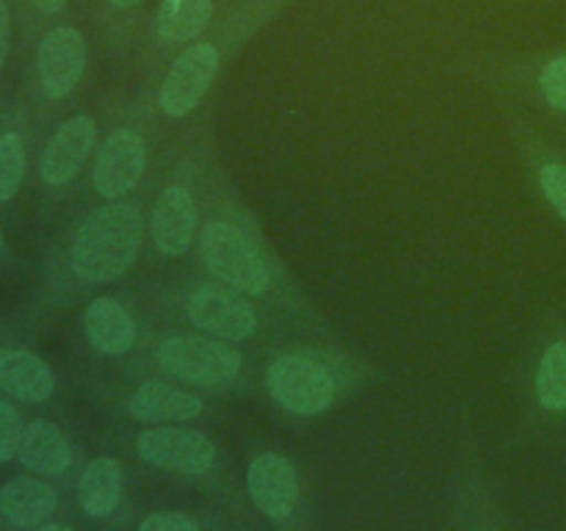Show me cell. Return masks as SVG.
Here are the masks:
<instances>
[{
  "instance_id": "1",
  "label": "cell",
  "mask_w": 566,
  "mask_h": 531,
  "mask_svg": "<svg viewBox=\"0 0 566 531\" xmlns=\"http://www.w3.org/2000/svg\"><path fill=\"white\" fill-rule=\"evenodd\" d=\"M142 241L144 219L136 205H103L77 227L72 243V269L86 282L119 280L136 263Z\"/></svg>"
},
{
  "instance_id": "2",
  "label": "cell",
  "mask_w": 566,
  "mask_h": 531,
  "mask_svg": "<svg viewBox=\"0 0 566 531\" xmlns=\"http://www.w3.org/2000/svg\"><path fill=\"white\" fill-rule=\"evenodd\" d=\"M199 254L210 274L235 291L263 296L269 291V266L254 243L230 221H208L199 230Z\"/></svg>"
},
{
  "instance_id": "3",
  "label": "cell",
  "mask_w": 566,
  "mask_h": 531,
  "mask_svg": "<svg viewBox=\"0 0 566 531\" xmlns=\"http://www.w3.org/2000/svg\"><path fill=\"white\" fill-rule=\"evenodd\" d=\"M160 368L177 379L202 387H224L241 376L243 357L219 337L175 335L166 337L155 352Z\"/></svg>"
},
{
  "instance_id": "4",
  "label": "cell",
  "mask_w": 566,
  "mask_h": 531,
  "mask_svg": "<svg viewBox=\"0 0 566 531\" xmlns=\"http://www.w3.org/2000/svg\"><path fill=\"white\" fill-rule=\"evenodd\" d=\"M265 385L274 402L293 415H321L335 398V376L313 354L276 357L265 371Z\"/></svg>"
},
{
  "instance_id": "5",
  "label": "cell",
  "mask_w": 566,
  "mask_h": 531,
  "mask_svg": "<svg viewBox=\"0 0 566 531\" xmlns=\"http://www.w3.org/2000/svg\"><path fill=\"white\" fill-rule=\"evenodd\" d=\"M136 451L144 462L155 468L175 470L186 476H202L213 468L216 446L205 431L160 426L138 435Z\"/></svg>"
},
{
  "instance_id": "6",
  "label": "cell",
  "mask_w": 566,
  "mask_h": 531,
  "mask_svg": "<svg viewBox=\"0 0 566 531\" xmlns=\"http://www.w3.org/2000/svg\"><path fill=\"white\" fill-rule=\"evenodd\" d=\"M188 319L197 330L213 332L227 341H249L258 332V313L252 302L235 288L202 285L188 296Z\"/></svg>"
},
{
  "instance_id": "7",
  "label": "cell",
  "mask_w": 566,
  "mask_h": 531,
  "mask_svg": "<svg viewBox=\"0 0 566 531\" xmlns=\"http://www.w3.org/2000/svg\"><path fill=\"white\" fill-rule=\"evenodd\" d=\"M147 166V144L136 131H114L97 149L92 183L99 197L119 199L136 188Z\"/></svg>"
},
{
  "instance_id": "8",
  "label": "cell",
  "mask_w": 566,
  "mask_h": 531,
  "mask_svg": "<svg viewBox=\"0 0 566 531\" xmlns=\"http://www.w3.org/2000/svg\"><path fill=\"white\" fill-rule=\"evenodd\" d=\"M219 70V50L213 44H193L186 53L177 55L160 86L158 103L164 114L186 116L202 103Z\"/></svg>"
},
{
  "instance_id": "9",
  "label": "cell",
  "mask_w": 566,
  "mask_h": 531,
  "mask_svg": "<svg viewBox=\"0 0 566 531\" xmlns=\"http://www.w3.org/2000/svg\"><path fill=\"white\" fill-rule=\"evenodd\" d=\"M86 70V42L75 28H53L36 50L39 86L44 97L61 100L81 83Z\"/></svg>"
},
{
  "instance_id": "10",
  "label": "cell",
  "mask_w": 566,
  "mask_h": 531,
  "mask_svg": "<svg viewBox=\"0 0 566 531\" xmlns=\"http://www.w3.org/2000/svg\"><path fill=\"white\" fill-rule=\"evenodd\" d=\"M97 144V122L88 114H77L55 127L39 158V175L48 186H66L81 171L83 160Z\"/></svg>"
},
{
  "instance_id": "11",
  "label": "cell",
  "mask_w": 566,
  "mask_h": 531,
  "mask_svg": "<svg viewBox=\"0 0 566 531\" xmlns=\"http://www.w3.org/2000/svg\"><path fill=\"white\" fill-rule=\"evenodd\" d=\"M249 496L254 507L271 520L291 518L298 501L296 468L280 454H260L247 473Z\"/></svg>"
},
{
  "instance_id": "12",
  "label": "cell",
  "mask_w": 566,
  "mask_h": 531,
  "mask_svg": "<svg viewBox=\"0 0 566 531\" xmlns=\"http://www.w3.org/2000/svg\"><path fill=\"white\" fill-rule=\"evenodd\" d=\"M197 236V199L186 186H169L153 210L155 247L169 258L188 252Z\"/></svg>"
},
{
  "instance_id": "13",
  "label": "cell",
  "mask_w": 566,
  "mask_h": 531,
  "mask_svg": "<svg viewBox=\"0 0 566 531\" xmlns=\"http://www.w3.org/2000/svg\"><path fill=\"white\" fill-rule=\"evenodd\" d=\"M59 509V496L33 476H14L0 487V514L17 529H39Z\"/></svg>"
},
{
  "instance_id": "14",
  "label": "cell",
  "mask_w": 566,
  "mask_h": 531,
  "mask_svg": "<svg viewBox=\"0 0 566 531\" xmlns=\"http://www.w3.org/2000/svg\"><path fill=\"white\" fill-rule=\"evenodd\" d=\"M83 332L97 352L108 357H119L136 346V321L127 313L125 304L111 296H99L88 302L83 313Z\"/></svg>"
},
{
  "instance_id": "15",
  "label": "cell",
  "mask_w": 566,
  "mask_h": 531,
  "mask_svg": "<svg viewBox=\"0 0 566 531\" xmlns=\"http://www.w3.org/2000/svg\"><path fill=\"white\" fill-rule=\"evenodd\" d=\"M0 391L20 402H48L55 391L53 368L25 348H0Z\"/></svg>"
},
{
  "instance_id": "16",
  "label": "cell",
  "mask_w": 566,
  "mask_h": 531,
  "mask_svg": "<svg viewBox=\"0 0 566 531\" xmlns=\"http://www.w3.org/2000/svg\"><path fill=\"white\" fill-rule=\"evenodd\" d=\"M20 462L25 465L31 473L39 476H61L70 470L72 465V446L64 429L53 424V420H31L22 431L20 451H17Z\"/></svg>"
},
{
  "instance_id": "17",
  "label": "cell",
  "mask_w": 566,
  "mask_h": 531,
  "mask_svg": "<svg viewBox=\"0 0 566 531\" xmlns=\"http://www.w3.org/2000/svg\"><path fill=\"white\" fill-rule=\"evenodd\" d=\"M136 420H188L205 413L202 398L164 382H144L127 402Z\"/></svg>"
},
{
  "instance_id": "18",
  "label": "cell",
  "mask_w": 566,
  "mask_h": 531,
  "mask_svg": "<svg viewBox=\"0 0 566 531\" xmlns=\"http://www.w3.org/2000/svg\"><path fill=\"white\" fill-rule=\"evenodd\" d=\"M122 501V465L99 457L86 465L77 479V503L88 518H108Z\"/></svg>"
},
{
  "instance_id": "19",
  "label": "cell",
  "mask_w": 566,
  "mask_h": 531,
  "mask_svg": "<svg viewBox=\"0 0 566 531\" xmlns=\"http://www.w3.org/2000/svg\"><path fill=\"white\" fill-rule=\"evenodd\" d=\"M213 17V0H164L155 14L160 42L182 44L197 39Z\"/></svg>"
},
{
  "instance_id": "20",
  "label": "cell",
  "mask_w": 566,
  "mask_h": 531,
  "mask_svg": "<svg viewBox=\"0 0 566 531\" xmlns=\"http://www.w3.org/2000/svg\"><path fill=\"white\" fill-rule=\"evenodd\" d=\"M536 396L545 409H566V341L553 343L539 363L536 374Z\"/></svg>"
},
{
  "instance_id": "21",
  "label": "cell",
  "mask_w": 566,
  "mask_h": 531,
  "mask_svg": "<svg viewBox=\"0 0 566 531\" xmlns=\"http://www.w3.org/2000/svg\"><path fill=\"white\" fill-rule=\"evenodd\" d=\"M25 177V144L17 133L0 136V202H11L17 197Z\"/></svg>"
},
{
  "instance_id": "22",
  "label": "cell",
  "mask_w": 566,
  "mask_h": 531,
  "mask_svg": "<svg viewBox=\"0 0 566 531\" xmlns=\"http://www.w3.org/2000/svg\"><path fill=\"white\" fill-rule=\"evenodd\" d=\"M22 431H25V426H22L20 413L9 402H0V462H11L17 457Z\"/></svg>"
},
{
  "instance_id": "23",
  "label": "cell",
  "mask_w": 566,
  "mask_h": 531,
  "mask_svg": "<svg viewBox=\"0 0 566 531\" xmlns=\"http://www.w3.org/2000/svg\"><path fill=\"white\" fill-rule=\"evenodd\" d=\"M539 88H542V97H545L553 108L566 111V55H562V59H553L551 64L542 70Z\"/></svg>"
},
{
  "instance_id": "24",
  "label": "cell",
  "mask_w": 566,
  "mask_h": 531,
  "mask_svg": "<svg viewBox=\"0 0 566 531\" xmlns=\"http://www.w3.org/2000/svg\"><path fill=\"white\" fill-rule=\"evenodd\" d=\"M542 191L551 199L553 208L566 219V166L564 164H545L539 171Z\"/></svg>"
},
{
  "instance_id": "25",
  "label": "cell",
  "mask_w": 566,
  "mask_h": 531,
  "mask_svg": "<svg viewBox=\"0 0 566 531\" xmlns=\"http://www.w3.org/2000/svg\"><path fill=\"white\" fill-rule=\"evenodd\" d=\"M138 531H199V525L182 512H155L138 525Z\"/></svg>"
},
{
  "instance_id": "26",
  "label": "cell",
  "mask_w": 566,
  "mask_h": 531,
  "mask_svg": "<svg viewBox=\"0 0 566 531\" xmlns=\"http://www.w3.org/2000/svg\"><path fill=\"white\" fill-rule=\"evenodd\" d=\"M9 44H11V14L6 0H0V70L6 64V55H9Z\"/></svg>"
},
{
  "instance_id": "27",
  "label": "cell",
  "mask_w": 566,
  "mask_h": 531,
  "mask_svg": "<svg viewBox=\"0 0 566 531\" xmlns=\"http://www.w3.org/2000/svg\"><path fill=\"white\" fill-rule=\"evenodd\" d=\"M31 3L36 6L39 11H44V14H59L66 6V0H31Z\"/></svg>"
},
{
  "instance_id": "28",
  "label": "cell",
  "mask_w": 566,
  "mask_h": 531,
  "mask_svg": "<svg viewBox=\"0 0 566 531\" xmlns=\"http://www.w3.org/2000/svg\"><path fill=\"white\" fill-rule=\"evenodd\" d=\"M36 531H72V529L64 523H44V525H39Z\"/></svg>"
},
{
  "instance_id": "29",
  "label": "cell",
  "mask_w": 566,
  "mask_h": 531,
  "mask_svg": "<svg viewBox=\"0 0 566 531\" xmlns=\"http://www.w3.org/2000/svg\"><path fill=\"white\" fill-rule=\"evenodd\" d=\"M142 0H111V6H116V9H130V6H138Z\"/></svg>"
},
{
  "instance_id": "30",
  "label": "cell",
  "mask_w": 566,
  "mask_h": 531,
  "mask_svg": "<svg viewBox=\"0 0 566 531\" xmlns=\"http://www.w3.org/2000/svg\"><path fill=\"white\" fill-rule=\"evenodd\" d=\"M3 247H6V241H3V230H0V252H3Z\"/></svg>"
}]
</instances>
